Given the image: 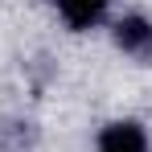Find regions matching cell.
Returning <instances> with one entry per match:
<instances>
[{"label":"cell","mask_w":152,"mask_h":152,"mask_svg":"<svg viewBox=\"0 0 152 152\" xmlns=\"http://www.w3.org/2000/svg\"><path fill=\"white\" fill-rule=\"evenodd\" d=\"M111 37H115V45L127 53V58H152V21L148 17H140V12H132L124 21H115L111 29Z\"/></svg>","instance_id":"obj_1"},{"label":"cell","mask_w":152,"mask_h":152,"mask_svg":"<svg viewBox=\"0 0 152 152\" xmlns=\"http://www.w3.org/2000/svg\"><path fill=\"white\" fill-rule=\"evenodd\" d=\"M107 8H111V0H58V12H62V21L70 29L99 25L103 17H107Z\"/></svg>","instance_id":"obj_3"},{"label":"cell","mask_w":152,"mask_h":152,"mask_svg":"<svg viewBox=\"0 0 152 152\" xmlns=\"http://www.w3.org/2000/svg\"><path fill=\"white\" fill-rule=\"evenodd\" d=\"M99 152H148V132L136 119H115L99 132Z\"/></svg>","instance_id":"obj_2"}]
</instances>
